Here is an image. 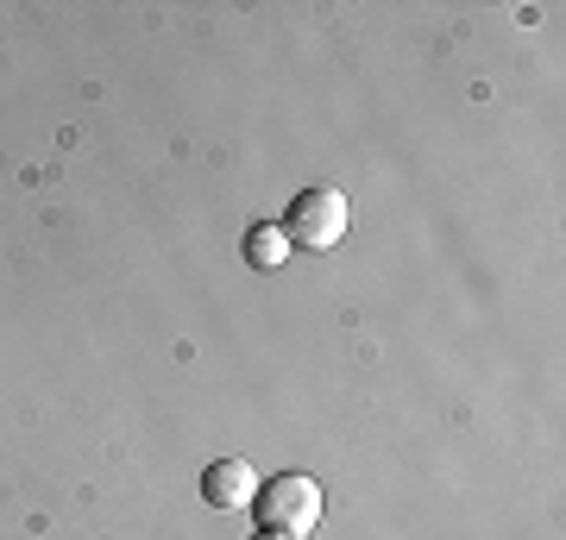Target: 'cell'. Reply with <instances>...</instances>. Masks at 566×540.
<instances>
[{
  "label": "cell",
  "instance_id": "4",
  "mask_svg": "<svg viewBox=\"0 0 566 540\" xmlns=\"http://www.w3.org/2000/svg\"><path fill=\"white\" fill-rule=\"evenodd\" d=\"M240 252H245V264L252 271H277L296 245H290V233H283V221H259V226H245V240H240Z\"/></svg>",
  "mask_w": 566,
  "mask_h": 540
},
{
  "label": "cell",
  "instance_id": "1",
  "mask_svg": "<svg viewBox=\"0 0 566 540\" xmlns=\"http://www.w3.org/2000/svg\"><path fill=\"white\" fill-rule=\"evenodd\" d=\"M252 516H259L264 534H290L308 540L322 528V484L303 478V472H283V478H264L259 497H252Z\"/></svg>",
  "mask_w": 566,
  "mask_h": 540
},
{
  "label": "cell",
  "instance_id": "5",
  "mask_svg": "<svg viewBox=\"0 0 566 540\" xmlns=\"http://www.w3.org/2000/svg\"><path fill=\"white\" fill-rule=\"evenodd\" d=\"M252 540H290V534H264V528H259V534H252Z\"/></svg>",
  "mask_w": 566,
  "mask_h": 540
},
{
  "label": "cell",
  "instance_id": "3",
  "mask_svg": "<svg viewBox=\"0 0 566 540\" xmlns=\"http://www.w3.org/2000/svg\"><path fill=\"white\" fill-rule=\"evenodd\" d=\"M259 472L245 459H214L202 472V502L208 509H252V497H259Z\"/></svg>",
  "mask_w": 566,
  "mask_h": 540
},
{
  "label": "cell",
  "instance_id": "2",
  "mask_svg": "<svg viewBox=\"0 0 566 540\" xmlns=\"http://www.w3.org/2000/svg\"><path fill=\"white\" fill-rule=\"evenodd\" d=\"M346 226H353V201H346V189H334V182H315V189H303V195L290 201V214H283V233H290V245H308V252L340 245Z\"/></svg>",
  "mask_w": 566,
  "mask_h": 540
}]
</instances>
